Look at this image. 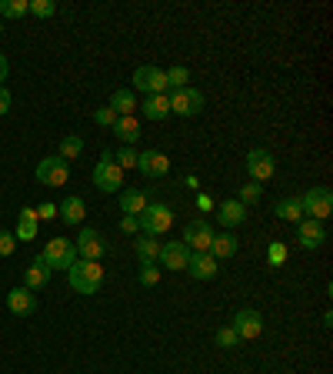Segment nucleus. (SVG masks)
<instances>
[{
	"instance_id": "1a4fd4ad",
	"label": "nucleus",
	"mask_w": 333,
	"mask_h": 374,
	"mask_svg": "<svg viewBox=\"0 0 333 374\" xmlns=\"http://www.w3.org/2000/svg\"><path fill=\"white\" fill-rule=\"evenodd\" d=\"M247 170H250V181L254 184H263L277 174V161H273L270 151H260V147H256V151L247 154Z\"/></svg>"
},
{
	"instance_id": "2eb2a0df",
	"label": "nucleus",
	"mask_w": 333,
	"mask_h": 374,
	"mask_svg": "<svg viewBox=\"0 0 333 374\" xmlns=\"http://www.w3.org/2000/svg\"><path fill=\"white\" fill-rule=\"evenodd\" d=\"M137 170L143 177H164L170 170V157L164 151H143V154H137Z\"/></svg>"
},
{
	"instance_id": "412c9836",
	"label": "nucleus",
	"mask_w": 333,
	"mask_h": 374,
	"mask_svg": "<svg viewBox=\"0 0 333 374\" xmlns=\"http://www.w3.org/2000/svg\"><path fill=\"white\" fill-rule=\"evenodd\" d=\"M114 134L124 141V147H133V144H137V137H141V120H137L133 114H130V117H117Z\"/></svg>"
},
{
	"instance_id": "f704fd0d",
	"label": "nucleus",
	"mask_w": 333,
	"mask_h": 374,
	"mask_svg": "<svg viewBox=\"0 0 333 374\" xmlns=\"http://www.w3.org/2000/svg\"><path fill=\"white\" fill-rule=\"evenodd\" d=\"M217 344H220V348H237V344H240V337H237L233 328H220V331H217Z\"/></svg>"
},
{
	"instance_id": "0eeeda50",
	"label": "nucleus",
	"mask_w": 333,
	"mask_h": 374,
	"mask_svg": "<svg viewBox=\"0 0 333 374\" xmlns=\"http://www.w3.org/2000/svg\"><path fill=\"white\" fill-rule=\"evenodd\" d=\"M93 184H97L100 191H107V194H117L120 187H124V170L114 164V154L100 157V164L93 168Z\"/></svg>"
},
{
	"instance_id": "4c0bfd02",
	"label": "nucleus",
	"mask_w": 333,
	"mask_h": 374,
	"mask_svg": "<svg viewBox=\"0 0 333 374\" xmlns=\"http://www.w3.org/2000/svg\"><path fill=\"white\" fill-rule=\"evenodd\" d=\"M157 281H160V271H157L154 264H143V268H141V284H143V287H154Z\"/></svg>"
},
{
	"instance_id": "9d476101",
	"label": "nucleus",
	"mask_w": 333,
	"mask_h": 374,
	"mask_svg": "<svg viewBox=\"0 0 333 374\" xmlns=\"http://www.w3.org/2000/svg\"><path fill=\"white\" fill-rule=\"evenodd\" d=\"M233 331H237V337L240 341H254V337H260V331H263V318H260V311H237L233 314V324H230Z\"/></svg>"
},
{
	"instance_id": "37998d69",
	"label": "nucleus",
	"mask_w": 333,
	"mask_h": 374,
	"mask_svg": "<svg viewBox=\"0 0 333 374\" xmlns=\"http://www.w3.org/2000/svg\"><path fill=\"white\" fill-rule=\"evenodd\" d=\"M197 204L204 207V211H214V197H210V194H200V197H197Z\"/></svg>"
},
{
	"instance_id": "9b49d317",
	"label": "nucleus",
	"mask_w": 333,
	"mask_h": 374,
	"mask_svg": "<svg viewBox=\"0 0 333 374\" xmlns=\"http://www.w3.org/2000/svg\"><path fill=\"white\" fill-rule=\"evenodd\" d=\"M190 278L197 281H214L220 274V261L210 254V251H190V264H187Z\"/></svg>"
},
{
	"instance_id": "a19ab883",
	"label": "nucleus",
	"mask_w": 333,
	"mask_h": 374,
	"mask_svg": "<svg viewBox=\"0 0 333 374\" xmlns=\"http://www.w3.org/2000/svg\"><path fill=\"white\" fill-rule=\"evenodd\" d=\"M57 218V204H40L37 207V220H53Z\"/></svg>"
},
{
	"instance_id": "6e6552de",
	"label": "nucleus",
	"mask_w": 333,
	"mask_h": 374,
	"mask_svg": "<svg viewBox=\"0 0 333 374\" xmlns=\"http://www.w3.org/2000/svg\"><path fill=\"white\" fill-rule=\"evenodd\" d=\"M133 87H137V91H143L147 97H150V94H164L166 91L164 67H157V64L137 67V70H133Z\"/></svg>"
},
{
	"instance_id": "b1692460",
	"label": "nucleus",
	"mask_w": 333,
	"mask_h": 374,
	"mask_svg": "<svg viewBox=\"0 0 333 374\" xmlns=\"http://www.w3.org/2000/svg\"><path fill=\"white\" fill-rule=\"evenodd\" d=\"M107 107H110L117 117H130L133 111H137V97H133V91L120 87V91H114V97H110V104H107Z\"/></svg>"
},
{
	"instance_id": "bb28decb",
	"label": "nucleus",
	"mask_w": 333,
	"mask_h": 374,
	"mask_svg": "<svg viewBox=\"0 0 333 374\" xmlns=\"http://www.w3.org/2000/svg\"><path fill=\"white\" fill-rule=\"evenodd\" d=\"M210 254H214L217 261L233 258V254H237V237H233V234H214V241H210Z\"/></svg>"
},
{
	"instance_id": "c756f323",
	"label": "nucleus",
	"mask_w": 333,
	"mask_h": 374,
	"mask_svg": "<svg viewBox=\"0 0 333 374\" xmlns=\"http://www.w3.org/2000/svg\"><path fill=\"white\" fill-rule=\"evenodd\" d=\"M80 151H84V141H80L77 134H70V137H64V141H60V157H64L67 164H70L74 157H80Z\"/></svg>"
},
{
	"instance_id": "c9c22d12",
	"label": "nucleus",
	"mask_w": 333,
	"mask_h": 374,
	"mask_svg": "<svg viewBox=\"0 0 333 374\" xmlns=\"http://www.w3.org/2000/svg\"><path fill=\"white\" fill-rule=\"evenodd\" d=\"M17 251V237L11 231H0V258H11Z\"/></svg>"
},
{
	"instance_id": "aec40b11",
	"label": "nucleus",
	"mask_w": 333,
	"mask_h": 374,
	"mask_svg": "<svg viewBox=\"0 0 333 374\" xmlns=\"http://www.w3.org/2000/svg\"><path fill=\"white\" fill-rule=\"evenodd\" d=\"M57 214H60L67 224H80V220L87 218V204H84V197L70 194V197H64V204L57 207Z\"/></svg>"
},
{
	"instance_id": "a878e982",
	"label": "nucleus",
	"mask_w": 333,
	"mask_h": 374,
	"mask_svg": "<svg viewBox=\"0 0 333 374\" xmlns=\"http://www.w3.org/2000/svg\"><path fill=\"white\" fill-rule=\"evenodd\" d=\"M273 214L280 220H303V204H300V197H283V201H277V207H273Z\"/></svg>"
},
{
	"instance_id": "72a5a7b5",
	"label": "nucleus",
	"mask_w": 333,
	"mask_h": 374,
	"mask_svg": "<svg viewBox=\"0 0 333 374\" xmlns=\"http://www.w3.org/2000/svg\"><path fill=\"white\" fill-rule=\"evenodd\" d=\"M237 201H240V204H254V201H260V184H244V187H240V197H237Z\"/></svg>"
},
{
	"instance_id": "a18cd8bd",
	"label": "nucleus",
	"mask_w": 333,
	"mask_h": 374,
	"mask_svg": "<svg viewBox=\"0 0 333 374\" xmlns=\"http://www.w3.org/2000/svg\"><path fill=\"white\" fill-rule=\"evenodd\" d=\"M0 34H4V27H0Z\"/></svg>"
},
{
	"instance_id": "58836bf2",
	"label": "nucleus",
	"mask_w": 333,
	"mask_h": 374,
	"mask_svg": "<svg viewBox=\"0 0 333 374\" xmlns=\"http://www.w3.org/2000/svg\"><path fill=\"white\" fill-rule=\"evenodd\" d=\"M270 264H283V261H287V247L283 244H270Z\"/></svg>"
},
{
	"instance_id": "393cba45",
	"label": "nucleus",
	"mask_w": 333,
	"mask_h": 374,
	"mask_svg": "<svg viewBox=\"0 0 333 374\" xmlns=\"http://www.w3.org/2000/svg\"><path fill=\"white\" fill-rule=\"evenodd\" d=\"M147 204H150V201H147V194L137 191V187H130V191H120V211H124V214H133V218H137V214H141Z\"/></svg>"
},
{
	"instance_id": "6ab92c4d",
	"label": "nucleus",
	"mask_w": 333,
	"mask_h": 374,
	"mask_svg": "<svg viewBox=\"0 0 333 374\" xmlns=\"http://www.w3.org/2000/svg\"><path fill=\"white\" fill-rule=\"evenodd\" d=\"M217 220L223 227H237V224L247 220V207L240 204V201H223V204L217 207Z\"/></svg>"
},
{
	"instance_id": "79ce46f5",
	"label": "nucleus",
	"mask_w": 333,
	"mask_h": 374,
	"mask_svg": "<svg viewBox=\"0 0 333 374\" xmlns=\"http://www.w3.org/2000/svg\"><path fill=\"white\" fill-rule=\"evenodd\" d=\"M7 111H11V91H7V87L0 84V117L7 114Z\"/></svg>"
},
{
	"instance_id": "20e7f679",
	"label": "nucleus",
	"mask_w": 333,
	"mask_h": 374,
	"mask_svg": "<svg viewBox=\"0 0 333 374\" xmlns=\"http://www.w3.org/2000/svg\"><path fill=\"white\" fill-rule=\"evenodd\" d=\"M166 101H170V114H177V117H197L204 111V94L197 91V87H180Z\"/></svg>"
},
{
	"instance_id": "c85d7f7f",
	"label": "nucleus",
	"mask_w": 333,
	"mask_h": 374,
	"mask_svg": "<svg viewBox=\"0 0 333 374\" xmlns=\"http://www.w3.org/2000/svg\"><path fill=\"white\" fill-rule=\"evenodd\" d=\"M137 258H141L143 264H154V261L160 258V244H157L154 237H147V234H143L141 241H137Z\"/></svg>"
},
{
	"instance_id": "dca6fc26",
	"label": "nucleus",
	"mask_w": 333,
	"mask_h": 374,
	"mask_svg": "<svg viewBox=\"0 0 333 374\" xmlns=\"http://www.w3.org/2000/svg\"><path fill=\"white\" fill-rule=\"evenodd\" d=\"M296 241L307 247V251H313V247H320L323 241H327V231H323V224L320 220H296Z\"/></svg>"
},
{
	"instance_id": "4be33fe9",
	"label": "nucleus",
	"mask_w": 333,
	"mask_h": 374,
	"mask_svg": "<svg viewBox=\"0 0 333 374\" xmlns=\"http://www.w3.org/2000/svg\"><path fill=\"white\" fill-rule=\"evenodd\" d=\"M17 241H34L37 237V207H24L20 220H17Z\"/></svg>"
},
{
	"instance_id": "7c9ffc66",
	"label": "nucleus",
	"mask_w": 333,
	"mask_h": 374,
	"mask_svg": "<svg viewBox=\"0 0 333 374\" xmlns=\"http://www.w3.org/2000/svg\"><path fill=\"white\" fill-rule=\"evenodd\" d=\"M166 74V87H174V91H180V87H187V80H190V70L187 67H170V70H164Z\"/></svg>"
},
{
	"instance_id": "f257e3e1",
	"label": "nucleus",
	"mask_w": 333,
	"mask_h": 374,
	"mask_svg": "<svg viewBox=\"0 0 333 374\" xmlns=\"http://www.w3.org/2000/svg\"><path fill=\"white\" fill-rule=\"evenodd\" d=\"M67 278H70V287H74L77 294H97L103 284V268H100V261L77 258L67 268Z\"/></svg>"
},
{
	"instance_id": "a211bd4d",
	"label": "nucleus",
	"mask_w": 333,
	"mask_h": 374,
	"mask_svg": "<svg viewBox=\"0 0 333 374\" xmlns=\"http://www.w3.org/2000/svg\"><path fill=\"white\" fill-rule=\"evenodd\" d=\"M47 281H51V268H47V261H44V258H37L24 271V287H30V291H40V287H47Z\"/></svg>"
},
{
	"instance_id": "7ed1b4c3",
	"label": "nucleus",
	"mask_w": 333,
	"mask_h": 374,
	"mask_svg": "<svg viewBox=\"0 0 333 374\" xmlns=\"http://www.w3.org/2000/svg\"><path fill=\"white\" fill-rule=\"evenodd\" d=\"M40 258L47 261L51 271H67V268L77 261V247H74V241H67V237H51V241H47V251H44Z\"/></svg>"
},
{
	"instance_id": "ea45409f",
	"label": "nucleus",
	"mask_w": 333,
	"mask_h": 374,
	"mask_svg": "<svg viewBox=\"0 0 333 374\" xmlns=\"http://www.w3.org/2000/svg\"><path fill=\"white\" fill-rule=\"evenodd\" d=\"M120 231H124V234H137V231H141V224H137V218H133V214H124V220H120Z\"/></svg>"
},
{
	"instance_id": "e433bc0d",
	"label": "nucleus",
	"mask_w": 333,
	"mask_h": 374,
	"mask_svg": "<svg viewBox=\"0 0 333 374\" xmlns=\"http://www.w3.org/2000/svg\"><path fill=\"white\" fill-rule=\"evenodd\" d=\"M93 120H97L100 127H114V124H117V114L110 111V107H97V111H93Z\"/></svg>"
},
{
	"instance_id": "f3484780",
	"label": "nucleus",
	"mask_w": 333,
	"mask_h": 374,
	"mask_svg": "<svg viewBox=\"0 0 333 374\" xmlns=\"http://www.w3.org/2000/svg\"><path fill=\"white\" fill-rule=\"evenodd\" d=\"M7 308H11L13 314L27 318V314L37 311V297H34L30 287H11V291H7Z\"/></svg>"
},
{
	"instance_id": "5701e85b",
	"label": "nucleus",
	"mask_w": 333,
	"mask_h": 374,
	"mask_svg": "<svg viewBox=\"0 0 333 374\" xmlns=\"http://www.w3.org/2000/svg\"><path fill=\"white\" fill-rule=\"evenodd\" d=\"M143 117H147V120H166V117H170L166 94H150V97L143 101Z\"/></svg>"
},
{
	"instance_id": "423d86ee",
	"label": "nucleus",
	"mask_w": 333,
	"mask_h": 374,
	"mask_svg": "<svg viewBox=\"0 0 333 374\" xmlns=\"http://www.w3.org/2000/svg\"><path fill=\"white\" fill-rule=\"evenodd\" d=\"M67 177H70V164H67L60 154L44 157V161L37 164V181L47 184V187H64Z\"/></svg>"
},
{
	"instance_id": "f8f14e48",
	"label": "nucleus",
	"mask_w": 333,
	"mask_h": 374,
	"mask_svg": "<svg viewBox=\"0 0 333 374\" xmlns=\"http://www.w3.org/2000/svg\"><path fill=\"white\" fill-rule=\"evenodd\" d=\"M160 264L170 268V271H187V264H190V247L183 244V241H166L160 244Z\"/></svg>"
},
{
	"instance_id": "4468645a",
	"label": "nucleus",
	"mask_w": 333,
	"mask_h": 374,
	"mask_svg": "<svg viewBox=\"0 0 333 374\" xmlns=\"http://www.w3.org/2000/svg\"><path fill=\"white\" fill-rule=\"evenodd\" d=\"M74 247H77V254L84 261H100L103 251H107L100 231H90V227H84V231L77 234V244H74Z\"/></svg>"
},
{
	"instance_id": "473e14b6",
	"label": "nucleus",
	"mask_w": 333,
	"mask_h": 374,
	"mask_svg": "<svg viewBox=\"0 0 333 374\" xmlns=\"http://www.w3.org/2000/svg\"><path fill=\"white\" fill-rule=\"evenodd\" d=\"M120 170H130V168H137V151L133 147H124L120 154H117V161H114Z\"/></svg>"
},
{
	"instance_id": "f03ea898",
	"label": "nucleus",
	"mask_w": 333,
	"mask_h": 374,
	"mask_svg": "<svg viewBox=\"0 0 333 374\" xmlns=\"http://www.w3.org/2000/svg\"><path fill=\"white\" fill-rule=\"evenodd\" d=\"M137 224H141V231L147 237H160V234H166L174 227V211L166 204H147L137 214Z\"/></svg>"
},
{
	"instance_id": "cd10ccee",
	"label": "nucleus",
	"mask_w": 333,
	"mask_h": 374,
	"mask_svg": "<svg viewBox=\"0 0 333 374\" xmlns=\"http://www.w3.org/2000/svg\"><path fill=\"white\" fill-rule=\"evenodd\" d=\"M24 13H30V4H27V0H0V20H4V17L20 20Z\"/></svg>"
},
{
	"instance_id": "c03bdc74",
	"label": "nucleus",
	"mask_w": 333,
	"mask_h": 374,
	"mask_svg": "<svg viewBox=\"0 0 333 374\" xmlns=\"http://www.w3.org/2000/svg\"><path fill=\"white\" fill-rule=\"evenodd\" d=\"M7 70H11V64H7V57L0 54V80H7Z\"/></svg>"
},
{
	"instance_id": "ddd939ff",
	"label": "nucleus",
	"mask_w": 333,
	"mask_h": 374,
	"mask_svg": "<svg viewBox=\"0 0 333 374\" xmlns=\"http://www.w3.org/2000/svg\"><path fill=\"white\" fill-rule=\"evenodd\" d=\"M210 241H214V227L207 220H190L183 227V244L190 251H210Z\"/></svg>"
},
{
	"instance_id": "2f4dec72",
	"label": "nucleus",
	"mask_w": 333,
	"mask_h": 374,
	"mask_svg": "<svg viewBox=\"0 0 333 374\" xmlns=\"http://www.w3.org/2000/svg\"><path fill=\"white\" fill-rule=\"evenodd\" d=\"M30 13L40 17V20H47V17L57 13V4H53V0H34V4H30Z\"/></svg>"
},
{
	"instance_id": "39448f33",
	"label": "nucleus",
	"mask_w": 333,
	"mask_h": 374,
	"mask_svg": "<svg viewBox=\"0 0 333 374\" xmlns=\"http://www.w3.org/2000/svg\"><path fill=\"white\" fill-rule=\"evenodd\" d=\"M300 204H303V214H310L313 220H327L333 214V194L327 187H310L303 197H300Z\"/></svg>"
}]
</instances>
